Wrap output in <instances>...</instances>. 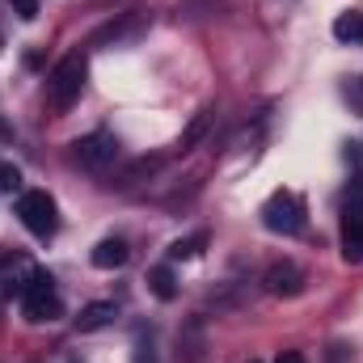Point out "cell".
Masks as SVG:
<instances>
[{
  "label": "cell",
  "mask_w": 363,
  "mask_h": 363,
  "mask_svg": "<svg viewBox=\"0 0 363 363\" xmlns=\"http://www.w3.org/2000/svg\"><path fill=\"white\" fill-rule=\"evenodd\" d=\"M85 55L81 51H72V55H64L55 68H51V77H47V106L55 110V114H64L77 97H81V85H85Z\"/></svg>",
  "instance_id": "obj_1"
},
{
  "label": "cell",
  "mask_w": 363,
  "mask_h": 363,
  "mask_svg": "<svg viewBox=\"0 0 363 363\" xmlns=\"http://www.w3.org/2000/svg\"><path fill=\"white\" fill-rule=\"evenodd\" d=\"M262 224H267L271 233L296 237V233L304 228V203H300V194H291V190H274L271 199L262 203Z\"/></svg>",
  "instance_id": "obj_2"
},
{
  "label": "cell",
  "mask_w": 363,
  "mask_h": 363,
  "mask_svg": "<svg viewBox=\"0 0 363 363\" xmlns=\"http://www.w3.org/2000/svg\"><path fill=\"white\" fill-rule=\"evenodd\" d=\"M17 216L21 224L34 233V237H51L60 228V216H55V199L47 190H21L17 194Z\"/></svg>",
  "instance_id": "obj_3"
},
{
  "label": "cell",
  "mask_w": 363,
  "mask_h": 363,
  "mask_svg": "<svg viewBox=\"0 0 363 363\" xmlns=\"http://www.w3.org/2000/svg\"><path fill=\"white\" fill-rule=\"evenodd\" d=\"M21 313H26V321H60L64 317V300L55 296V287H51V274L38 271V279L21 291Z\"/></svg>",
  "instance_id": "obj_4"
},
{
  "label": "cell",
  "mask_w": 363,
  "mask_h": 363,
  "mask_svg": "<svg viewBox=\"0 0 363 363\" xmlns=\"http://www.w3.org/2000/svg\"><path fill=\"white\" fill-rule=\"evenodd\" d=\"M118 161V140L110 131H93L85 140H77V165L89 169V174H101Z\"/></svg>",
  "instance_id": "obj_5"
},
{
  "label": "cell",
  "mask_w": 363,
  "mask_h": 363,
  "mask_svg": "<svg viewBox=\"0 0 363 363\" xmlns=\"http://www.w3.org/2000/svg\"><path fill=\"white\" fill-rule=\"evenodd\" d=\"M342 258L363 262V190L351 194V203L342 211Z\"/></svg>",
  "instance_id": "obj_6"
},
{
  "label": "cell",
  "mask_w": 363,
  "mask_h": 363,
  "mask_svg": "<svg viewBox=\"0 0 363 363\" xmlns=\"http://www.w3.org/2000/svg\"><path fill=\"white\" fill-rule=\"evenodd\" d=\"M262 287L271 296H300L304 291V271L296 262H271L267 274H262Z\"/></svg>",
  "instance_id": "obj_7"
},
{
  "label": "cell",
  "mask_w": 363,
  "mask_h": 363,
  "mask_svg": "<svg viewBox=\"0 0 363 363\" xmlns=\"http://www.w3.org/2000/svg\"><path fill=\"white\" fill-rule=\"evenodd\" d=\"M127 241H118V237H106V241H97L89 254V262L97 267V271H118L123 262H127Z\"/></svg>",
  "instance_id": "obj_8"
},
{
  "label": "cell",
  "mask_w": 363,
  "mask_h": 363,
  "mask_svg": "<svg viewBox=\"0 0 363 363\" xmlns=\"http://www.w3.org/2000/svg\"><path fill=\"white\" fill-rule=\"evenodd\" d=\"M114 317H118V308H114L110 300H93V304H85V308H81L77 325H81V334H93V330H106Z\"/></svg>",
  "instance_id": "obj_9"
},
{
  "label": "cell",
  "mask_w": 363,
  "mask_h": 363,
  "mask_svg": "<svg viewBox=\"0 0 363 363\" xmlns=\"http://www.w3.org/2000/svg\"><path fill=\"white\" fill-rule=\"evenodd\" d=\"M207 250V233H190V237H178L174 245H169V258L174 262H190V258H199Z\"/></svg>",
  "instance_id": "obj_10"
},
{
  "label": "cell",
  "mask_w": 363,
  "mask_h": 363,
  "mask_svg": "<svg viewBox=\"0 0 363 363\" xmlns=\"http://www.w3.org/2000/svg\"><path fill=\"white\" fill-rule=\"evenodd\" d=\"M334 38H338V43H355V47H363V13H342V17L334 21Z\"/></svg>",
  "instance_id": "obj_11"
},
{
  "label": "cell",
  "mask_w": 363,
  "mask_h": 363,
  "mask_svg": "<svg viewBox=\"0 0 363 363\" xmlns=\"http://www.w3.org/2000/svg\"><path fill=\"white\" fill-rule=\"evenodd\" d=\"M140 30H144V17H123L118 26H106V30L97 34V43H106V38H110V43H131Z\"/></svg>",
  "instance_id": "obj_12"
},
{
  "label": "cell",
  "mask_w": 363,
  "mask_h": 363,
  "mask_svg": "<svg viewBox=\"0 0 363 363\" xmlns=\"http://www.w3.org/2000/svg\"><path fill=\"white\" fill-rule=\"evenodd\" d=\"M148 287H152L157 300H174V296H178V279H174L169 267H152V271H148Z\"/></svg>",
  "instance_id": "obj_13"
},
{
  "label": "cell",
  "mask_w": 363,
  "mask_h": 363,
  "mask_svg": "<svg viewBox=\"0 0 363 363\" xmlns=\"http://www.w3.org/2000/svg\"><path fill=\"white\" fill-rule=\"evenodd\" d=\"M207 123H211V110H199V114H194V118H190V127H186V131H182V140H178V148H182V152H186V148H194V144H199V135H203V131H207Z\"/></svg>",
  "instance_id": "obj_14"
},
{
  "label": "cell",
  "mask_w": 363,
  "mask_h": 363,
  "mask_svg": "<svg viewBox=\"0 0 363 363\" xmlns=\"http://www.w3.org/2000/svg\"><path fill=\"white\" fill-rule=\"evenodd\" d=\"M13 190H21V169L13 161H0V194H13Z\"/></svg>",
  "instance_id": "obj_15"
},
{
  "label": "cell",
  "mask_w": 363,
  "mask_h": 363,
  "mask_svg": "<svg viewBox=\"0 0 363 363\" xmlns=\"http://www.w3.org/2000/svg\"><path fill=\"white\" fill-rule=\"evenodd\" d=\"M13 4V13L21 17V21H34L38 17V0H9Z\"/></svg>",
  "instance_id": "obj_16"
},
{
  "label": "cell",
  "mask_w": 363,
  "mask_h": 363,
  "mask_svg": "<svg viewBox=\"0 0 363 363\" xmlns=\"http://www.w3.org/2000/svg\"><path fill=\"white\" fill-rule=\"evenodd\" d=\"M274 363H304V355H300V351H283Z\"/></svg>",
  "instance_id": "obj_17"
},
{
  "label": "cell",
  "mask_w": 363,
  "mask_h": 363,
  "mask_svg": "<svg viewBox=\"0 0 363 363\" xmlns=\"http://www.w3.org/2000/svg\"><path fill=\"white\" fill-rule=\"evenodd\" d=\"M4 140H13V127H9V123L0 118V144H4Z\"/></svg>",
  "instance_id": "obj_18"
},
{
  "label": "cell",
  "mask_w": 363,
  "mask_h": 363,
  "mask_svg": "<svg viewBox=\"0 0 363 363\" xmlns=\"http://www.w3.org/2000/svg\"><path fill=\"white\" fill-rule=\"evenodd\" d=\"M250 363H262V359H250Z\"/></svg>",
  "instance_id": "obj_19"
}]
</instances>
